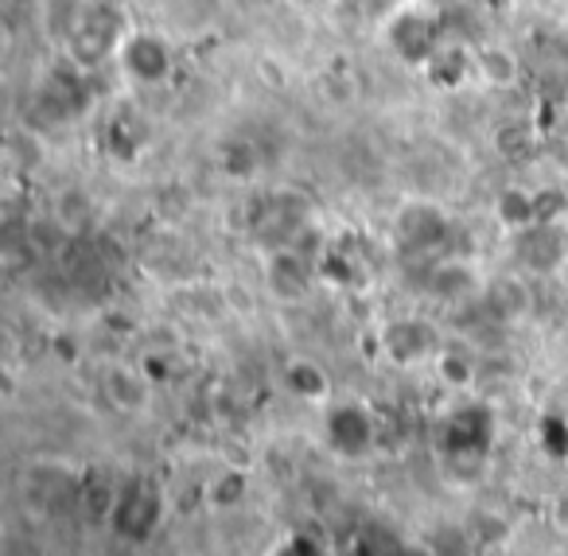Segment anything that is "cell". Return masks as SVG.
I'll use <instances>...</instances> for the list:
<instances>
[{"instance_id":"6da1fadb","label":"cell","mask_w":568,"mask_h":556,"mask_svg":"<svg viewBox=\"0 0 568 556\" xmlns=\"http://www.w3.org/2000/svg\"><path fill=\"white\" fill-rule=\"evenodd\" d=\"M382 36H386V48L394 51L405 67H413V71H425L436 59V51L444 48L440 12L425 9V4H405V9H397L394 17L386 20Z\"/></svg>"},{"instance_id":"7a4b0ae2","label":"cell","mask_w":568,"mask_h":556,"mask_svg":"<svg viewBox=\"0 0 568 556\" xmlns=\"http://www.w3.org/2000/svg\"><path fill=\"white\" fill-rule=\"evenodd\" d=\"M118 67L125 79H133L136 87H164L175 71V51L172 43L160 32H149V28H133L125 32L118 48Z\"/></svg>"},{"instance_id":"3957f363","label":"cell","mask_w":568,"mask_h":556,"mask_svg":"<svg viewBox=\"0 0 568 556\" xmlns=\"http://www.w3.org/2000/svg\"><path fill=\"white\" fill-rule=\"evenodd\" d=\"M125 17H121L113 4H90L87 20H82L79 36L67 43V59H71L79 71H90L98 67L102 59L118 55L121 40H125Z\"/></svg>"},{"instance_id":"277c9868","label":"cell","mask_w":568,"mask_h":556,"mask_svg":"<svg viewBox=\"0 0 568 556\" xmlns=\"http://www.w3.org/2000/svg\"><path fill=\"white\" fill-rule=\"evenodd\" d=\"M382 354H386L394 366H420V362H436L440 346V331L428 320L417 315H402V320H389L382 327Z\"/></svg>"},{"instance_id":"5b68a950","label":"cell","mask_w":568,"mask_h":556,"mask_svg":"<svg viewBox=\"0 0 568 556\" xmlns=\"http://www.w3.org/2000/svg\"><path fill=\"white\" fill-rule=\"evenodd\" d=\"M113 529L129 540H144L152 529L160 525V491L149 483V478H133L125 483L118 494H113Z\"/></svg>"},{"instance_id":"8992f818","label":"cell","mask_w":568,"mask_h":556,"mask_svg":"<svg viewBox=\"0 0 568 556\" xmlns=\"http://www.w3.org/2000/svg\"><path fill=\"white\" fill-rule=\"evenodd\" d=\"M374 436H378L374 413L366 405H358V401H343V405H335L332 413H327V439H332L335 452L347 455V459L371 455Z\"/></svg>"},{"instance_id":"52a82bcc","label":"cell","mask_w":568,"mask_h":556,"mask_svg":"<svg viewBox=\"0 0 568 556\" xmlns=\"http://www.w3.org/2000/svg\"><path fill=\"white\" fill-rule=\"evenodd\" d=\"M495 439V416L487 405H464L444 421V452L448 455H483Z\"/></svg>"},{"instance_id":"ba28073f","label":"cell","mask_w":568,"mask_h":556,"mask_svg":"<svg viewBox=\"0 0 568 556\" xmlns=\"http://www.w3.org/2000/svg\"><path fill=\"white\" fill-rule=\"evenodd\" d=\"M397 237H402L405 250L433 253L448 237V219H444V211H436L428 203H409L397 214Z\"/></svg>"},{"instance_id":"9c48e42d","label":"cell","mask_w":568,"mask_h":556,"mask_svg":"<svg viewBox=\"0 0 568 556\" xmlns=\"http://www.w3.org/2000/svg\"><path fill=\"white\" fill-rule=\"evenodd\" d=\"M568 237L557 222H537V226L518 234V261L534 273H552L565 261Z\"/></svg>"},{"instance_id":"30bf717a","label":"cell","mask_w":568,"mask_h":556,"mask_svg":"<svg viewBox=\"0 0 568 556\" xmlns=\"http://www.w3.org/2000/svg\"><path fill=\"white\" fill-rule=\"evenodd\" d=\"M265 281L276 300H304L312 289V265L293 250H276L265 261Z\"/></svg>"},{"instance_id":"8fae6325","label":"cell","mask_w":568,"mask_h":556,"mask_svg":"<svg viewBox=\"0 0 568 556\" xmlns=\"http://www.w3.org/2000/svg\"><path fill=\"white\" fill-rule=\"evenodd\" d=\"M475 74V51L464 48V43L444 40V48L436 51V59L425 67V79L433 82L444 94H456L459 87H467V79Z\"/></svg>"},{"instance_id":"7c38bea8","label":"cell","mask_w":568,"mask_h":556,"mask_svg":"<svg viewBox=\"0 0 568 556\" xmlns=\"http://www.w3.org/2000/svg\"><path fill=\"white\" fill-rule=\"evenodd\" d=\"M102 385H105V397H110L121 413H141L152 401V382L133 366H110Z\"/></svg>"},{"instance_id":"4fadbf2b","label":"cell","mask_w":568,"mask_h":556,"mask_svg":"<svg viewBox=\"0 0 568 556\" xmlns=\"http://www.w3.org/2000/svg\"><path fill=\"white\" fill-rule=\"evenodd\" d=\"M475 74H479L490 90H514L521 79V63L503 43H483V48H475Z\"/></svg>"},{"instance_id":"5bb4252c","label":"cell","mask_w":568,"mask_h":556,"mask_svg":"<svg viewBox=\"0 0 568 556\" xmlns=\"http://www.w3.org/2000/svg\"><path fill=\"white\" fill-rule=\"evenodd\" d=\"M90 12V0H43V32L55 48L67 51V43L79 36L82 20Z\"/></svg>"},{"instance_id":"9a60e30c","label":"cell","mask_w":568,"mask_h":556,"mask_svg":"<svg viewBox=\"0 0 568 556\" xmlns=\"http://www.w3.org/2000/svg\"><path fill=\"white\" fill-rule=\"evenodd\" d=\"M495 214L506 230L521 234V230H529V226L541 222V191H521V188L503 191L498 203H495Z\"/></svg>"},{"instance_id":"2e32d148","label":"cell","mask_w":568,"mask_h":556,"mask_svg":"<svg viewBox=\"0 0 568 556\" xmlns=\"http://www.w3.org/2000/svg\"><path fill=\"white\" fill-rule=\"evenodd\" d=\"M284 385H288V393H296L301 401H327V393H332L327 370L312 358L288 362V366H284Z\"/></svg>"},{"instance_id":"e0dca14e","label":"cell","mask_w":568,"mask_h":556,"mask_svg":"<svg viewBox=\"0 0 568 556\" xmlns=\"http://www.w3.org/2000/svg\"><path fill=\"white\" fill-rule=\"evenodd\" d=\"M433 292L440 300H464L467 292H475V273L459 261H444L433 269Z\"/></svg>"},{"instance_id":"ac0fdd59","label":"cell","mask_w":568,"mask_h":556,"mask_svg":"<svg viewBox=\"0 0 568 556\" xmlns=\"http://www.w3.org/2000/svg\"><path fill=\"white\" fill-rule=\"evenodd\" d=\"M436 374L444 377L448 385H456V390H467V385L475 382V362L467 351H456V346H444L440 354H436Z\"/></svg>"},{"instance_id":"d6986e66","label":"cell","mask_w":568,"mask_h":556,"mask_svg":"<svg viewBox=\"0 0 568 556\" xmlns=\"http://www.w3.org/2000/svg\"><path fill=\"white\" fill-rule=\"evenodd\" d=\"M211 498H214V506H234V502H242L245 498V475H237V471L222 475L219 483H214Z\"/></svg>"},{"instance_id":"ffe728a7","label":"cell","mask_w":568,"mask_h":556,"mask_svg":"<svg viewBox=\"0 0 568 556\" xmlns=\"http://www.w3.org/2000/svg\"><path fill=\"white\" fill-rule=\"evenodd\" d=\"M467 4H479V9H503L506 0H467Z\"/></svg>"}]
</instances>
